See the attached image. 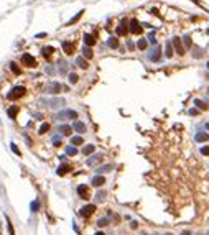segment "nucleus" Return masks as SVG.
Instances as JSON below:
<instances>
[{"label": "nucleus", "instance_id": "nucleus-42", "mask_svg": "<svg viewBox=\"0 0 209 235\" xmlns=\"http://www.w3.org/2000/svg\"><path fill=\"white\" fill-rule=\"evenodd\" d=\"M61 68H59V72H66V64H64V61H59Z\"/></svg>", "mask_w": 209, "mask_h": 235}, {"label": "nucleus", "instance_id": "nucleus-15", "mask_svg": "<svg viewBox=\"0 0 209 235\" xmlns=\"http://www.w3.org/2000/svg\"><path fill=\"white\" fill-rule=\"evenodd\" d=\"M58 132H61L63 135H71L73 128L69 127V125H59V127H58Z\"/></svg>", "mask_w": 209, "mask_h": 235}, {"label": "nucleus", "instance_id": "nucleus-16", "mask_svg": "<svg viewBox=\"0 0 209 235\" xmlns=\"http://www.w3.org/2000/svg\"><path fill=\"white\" fill-rule=\"evenodd\" d=\"M69 169H71V166H69V164H66V163H64V164H61V166H59V168H58V169H56V173H58V174H59V176H64V174H66V173H67V171H69Z\"/></svg>", "mask_w": 209, "mask_h": 235}, {"label": "nucleus", "instance_id": "nucleus-7", "mask_svg": "<svg viewBox=\"0 0 209 235\" xmlns=\"http://www.w3.org/2000/svg\"><path fill=\"white\" fill-rule=\"evenodd\" d=\"M171 45H173V46H175V50H176V53L180 54V56H183V54H184V48L181 46V39L178 38V36H175V38L171 39Z\"/></svg>", "mask_w": 209, "mask_h": 235}, {"label": "nucleus", "instance_id": "nucleus-33", "mask_svg": "<svg viewBox=\"0 0 209 235\" xmlns=\"http://www.w3.org/2000/svg\"><path fill=\"white\" fill-rule=\"evenodd\" d=\"M67 79H69V82H71V84H76V82H78V74L71 72V74L67 76Z\"/></svg>", "mask_w": 209, "mask_h": 235}, {"label": "nucleus", "instance_id": "nucleus-28", "mask_svg": "<svg viewBox=\"0 0 209 235\" xmlns=\"http://www.w3.org/2000/svg\"><path fill=\"white\" fill-rule=\"evenodd\" d=\"M10 69H12V72H13V74H17V76L21 72V71H20V68H18V64H17V63H10Z\"/></svg>", "mask_w": 209, "mask_h": 235}, {"label": "nucleus", "instance_id": "nucleus-37", "mask_svg": "<svg viewBox=\"0 0 209 235\" xmlns=\"http://www.w3.org/2000/svg\"><path fill=\"white\" fill-rule=\"evenodd\" d=\"M97 225H99V227H106V225H107V219L106 217L99 219V220H97Z\"/></svg>", "mask_w": 209, "mask_h": 235}, {"label": "nucleus", "instance_id": "nucleus-22", "mask_svg": "<svg viewBox=\"0 0 209 235\" xmlns=\"http://www.w3.org/2000/svg\"><path fill=\"white\" fill-rule=\"evenodd\" d=\"M208 140H209L208 133H202V132L196 133V142H208Z\"/></svg>", "mask_w": 209, "mask_h": 235}, {"label": "nucleus", "instance_id": "nucleus-40", "mask_svg": "<svg viewBox=\"0 0 209 235\" xmlns=\"http://www.w3.org/2000/svg\"><path fill=\"white\" fill-rule=\"evenodd\" d=\"M10 146H12V151H13V153H15V155H20V150H18V148H17V145H15V143H12V145H10Z\"/></svg>", "mask_w": 209, "mask_h": 235}, {"label": "nucleus", "instance_id": "nucleus-32", "mask_svg": "<svg viewBox=\"0 0 209 235\" xmlns=\"http://www.w3.org/2000/svg\"><path fill=\"white\" fill-rule=\"evenodd\" d=\"M171 56H173V45L168 43L166 45V58H171Z\"/></svg>", "mask_w": 209, "mask_h": 235}, {"label": "nucleus", "instance_id": "nucleus-5", "mask_svg": "<svg viewBox=\"0 0 209 235\" xmlns=\"http://www.w3.org/2000/svg\"><path fill=\"white\" fill-rule=\"evenodd\" d=\"M58 118L59 120H67V118H78V114L74 110H61L58 114Z\"/></svg>", "mask_w": 209, "mask_h": 235}, {"label": "nucleus", "instance_id": "nucleus-41", "mask_svg": "<svg viewBox=\"0 0 209 235\" xmlns=\"http://www.w3.org/2000/svg\"><path fill=\"white\" fill-rule=\"evenodd\" d=\"M184 45H186V48L191 46V38L189 36H184Z\"/></svg>", "mask_w": 209, "mask_h": 235}, {"label": "nucleus", "instance_id": "nucleus-21", "mask_svg": "<svg viewBox=\"0 0 209 235\" xmlns=\"http://www.w3.org/2000/svg\"><path fill=\"white\" fill-rule=\"evenodd\" d=\"M84 43H86V46H92L96 43V39H94L92 35H84Z\"/></svg>", "mask_w": 209, "mask_h": 235}, {"label": "nucleus", "instance_id": "nucleus-53", "mask_svg": "<svg viewBox=\"0 0 209 235\" xmlns=\"http://www.w3.org/2000/svg\"><path fill=\"white\" fill-rule=\"evenodd\" d=\"M208 127H209V125H208Z\"/></svg>", "mask_w": 209, "mask_h": 235}, {"label": "nucleus", "instance_id": "nucleus-34", "mask_svg": "<svg viewBox=\"0 0 209 235\" xmlns=\"http://www.w3.org/2000/svg\"><path fill=\"white\" fill-rule=\"evenodd\" d=\"M38 209H40V201H38V199H35V201L32 202V210H33V212H36Z\"/></svg>", "mask_w": 209, "mask_h": 235}, {"label": "nucleus", "instance_id": "nucleus-50", "mask_svg": "<svg viewBox=\"0 0 209 235\" xmlns=\"http://www.w3.org/2000/svg\"><path fill=\"white\" fill-rule=\"evenodd\" d=\"M94 235H104V234H102V232H97V234H94Z\"/></svg>", "mask_w": 209, "mask_h": 235}, {"label": "nucleus", "instance_id": "nucleus-51", "mask_svg": "<svg viewBox=\"0 0 209 235\" xmlns=\"http://www.w3.org/2000/svg\"><path fill=\"white\" fill-rule=\"evenodd\" d=\"M208 69H209V61H208Z\"/></svg>", "mask_w": 209, "mask_h": 235}, {"label": "nucleus", "instance_id": "nucleus-8", "mask_svg": "<svg viewBox=\"0 0 209 235\" xmlns=\"http://www.w3.org/2000/svg\"><path fill=\"white\" fill-rule=\"evenodd\" d=\"M63 50H64V53H66L67 56H71L73 51H74V43H71V41H63Z\"/></svg>", "mask_w": 209, "mask_h": 235}, {"label": "nucleus", "instance_id": "nucleus-6", "mask_svg": "<svg viewBox=\"0 0 209 235\" xmlns=\"http://www.w3.org/2000/svg\"><path fill=\"white\" fill-rule=\"evenodd\" d=\"M61 89H63V85L59 82H50L46 85V92H50V94H58Z\"/></svg>", "mask_w": 209, "mask_h": 235}, {"label": "nucleus", "instance_id": "nucleus-2", "mask_svg": "<svg viewBox=\"0 0 209 235\" xmlns=\"http://www.w3.org/2000/svg\"><path fill=\"white\" fill-rule=\"evenodd\" d=\"M21 64H23V66H28V68H35L36 66V59L32 56V54L25 53L23 56H21Z\"/></svg>", "mask_w": 209, "mask_h": 235}, {"label": "nucleus", "instance_id": "nucleus-24", "mask_svg": "<svg viewBox=\"0 0 209 235\" xmlns=\"http://www.w3.org/2000/svg\"><path fill=\"white\" fill-rule=\"evenodd\" d=\"M17 114H18V107H10V109L7 110V115L10 118H15V117H17Z\"/></svg>", "mask_w": 209, "mask_h": 235}, {"label": "nucleus", "instance_id": "nucleus-30", "mask_svg": "<svg viewBox=\"0 0 209 235\" xmlns=\"http://www.w3.org/2000/svg\"><path fill=\"white\" fill-rule=\"evenodd\" d=\"M71 145H82V136H73Z\"/></svg>", "mask_w": 209, "mask_h": 235}, {"label": "nucleus", "instance_id": "nucleus-26", "mask_svg": "<svg viewBox=\"0 0 209 235\" xmlns=\"http://www.w3.org/2000/svg\"><path fill=\"white\" fill-rule=\"evenodd\" d=\"M194 104L198 105V109H201V110H208V104H206V102H202V100L196 99V100H194Z\"/></svg>", "mask_w": 209, "mask_h": 235}, {"label": "nucleus", "instance_id": "nucleus-35", "mask_svg": "<svg viewBox=\"0 0 209 235\" xmlns=\"http://www.w3.org/2000/svg\"><path fill=\"white\" fill-rule=\"evenodd\" d=\"M82 13H84V12H79V13H76V17H74V18H71V20H69V25H73V23H76V21H78L79 18L82 17Z\"/></svg>", "mask_w": 209, "mask_h": 235}, {"label": "nucleus", "instance_id": "nucleus-17", "mask_svg": "<svg viewBox=\"0 0 209 235\" xmlns=\"http://www.w3.org/2000/svg\"><path fill=\"white\" fill-rule=\"evenodd\" d=\"M114 168V164H104V166H99L96 169V173L97 174H100V173H107V171H110Z\"/></svg>", "mask_w": 209, "mask_h": 235}, {"label": "nucleus", "instance_id": "nucleus-27", "mask_svg": "<svg viewBox=\"0 0 209 235\" xmlns=\"http://www.w3.org/2000/svg\"><path fill=\"white\" fill-rule=\"evenodd\" d=\"M94 150H96V146H94V145H87V146H84L82 153H84V155H91V153H94Z\"/></svg>", "mask_w": 209, "mask_h": 235}, {"label": "nucleus", "instance_id": "nucleus-20", "mask_svg": "<svg viewBox=\"0 0 209 235\" xmlns=\"http://www.w3.org/2000/svg\"><path fill=\"white\" fill-rule=\"evenodd\" d=\"M82 56L87 58V59H91V58L94 56V53H92V50L89 46H84V48H82Z\"/></svg>", "mask_w": 209, "mask_h": 235}, {"label": "nucleus", "instance_id": "nucleus-49", "mask_svg": "<svg viewBox=\"0 0 209 235\" xmlns=\"http://www.w3.org/2000/svg\"><path fill=\"white\" fill-rule=\"evenodd\" d=\"M181 235H191V232H189V230H184V232H183V234H181Z\"/></svg>", "mask_w": 209, "mask_h": 235}, {"label": "nucleus", "instance_id": "nucleus-14", "mask_svg": "<svg viewBox=\"0 0 209 235\" xmlns=\"http://www.w3.org/2000/svg\"><path fill=\"white\" fill-rule=\"evenodd\" d=\"M100 160H102V155H94L92 158L87 160V166H94L96 163H100Z\"/></svg>", "mask_w": 209, "mask_h": 235}, {"label": "nucleus", "instance_id": "nucleus-47", "mask_svg": "<svg viewBox=\"0 0 209 235\" xmlns=\"http://www.w3.org/2000/svg\"><path fill=\"white\" fill-rule=\"evenodd\" d=\"M43 36H46V33H38V35H36V38H43Z\"/></svg>", "mask_w": 209, "mask_h": 235}, {"label": "nucleus", "instance_id": "nucleus-10", "mask_svg": "<svg viewBox=\"0 0 209 235\" xmlns=\"http://www.w3.org/2000/svg\"><path fill=\"white\" fill-rule=\"evenodd\" d=\"M73 128L79 133H84L86 132V123H82V122H79V120H74L73 122Z\"/></svg>", "mask_w": 209, "mask_h": 235}, {"label": "nucleus", "instance_id": "nucleus-1", "mask_svg": "<svg viewBox=\"0 0 209 235\" xmlns=\"http://www.w3.org/2000/svg\"><path fill=\"white\" fill-rule=\"evenodd\" d=\"M25 92H26V89L23 85H15L13 89L7 94V99L8 100H17V99H20L21 96H25Z\"/></svg>", "mask_w": 209, "mask_h": 235}, {"label": "nucleus", "instance_id": "nucleus-38", "mask_svg": "<svg viewBox=\"0 0 209 235\" xmlns=\"http://www.w3.org/2000/svg\"><path fill=\"white\" fill-rule=\"evenodd\" d=\"M7 227H8V232H10V235H15V232H13V227H12V224H10V219L7 217Z\"/></svg>", "mask_w": 209, "mask_h": 235}, {"label": "nucleus", "instance_id": "nucleus-18", "mask_svg": "<svg viewBox=\"0 0 209 235\" xmlns=\"http://www.w3.org/2000/svg\"><path fill=\"white\" fill-rule=\"evenodd\" d=\"M76 64H78L79 68H82V69H86V68H87V61L84 59V56H79V58H76Z\"/></svg>", "mask_w": 209, "mask_h": 235}, {"label": "nucleus", "instance_id": "nucleus-25", "mask_svg": "<svg viewBox=\"0 0 209 235\" xmlns=\"http://www.w3.org/2000/svg\"><path fill=\"white\" fill-rule=\"evenodd\" d=\"M148 58H150L152 61H158V59H160V48L156 46L155 50H153V54H150Z\"/></svg>", "mask_w": 209, "mask_h": 235}, {"label": "nucleus", "instance_id": "nucleus-45", "mask_svg": "<svg viewBox=\"0 0 209 235\" xmlns=\"http://www.w3.org/2000/svg\"><path fill=\"white\" fill-rule=\"evenodd\" d=\"M194 58H201V51H199V48H196V53H194Z\"/></svg>", "mask_w": 209, "mask_h": 235}, {"label": "nucleus", "instance_id": "nucleus-43", "mask_svg": "<svg viewBox=\"0 0 209 235\" xmlns=\"http://www.w3.org/2000/svg\"><path fill=\"white\" fill-rule=\"evenodd\" d=\"M201 153H202V155H209V146H202V148H201Z\"/></svg>", "mask_w": 209, "mask_h": 235}, {"label": "nucleus", "instance_id": "nucleus-13", "mask_svg": "<svg viewBox=\"0 0 209 235\" xmlns=\"http://www.w3.org/2000/svg\"><path fill=\"white\" fill-rule=\"evenodd\" d=\"M142 31V26L138 25V21L135 20H130V33H140Z\"/></svg>", "mask_w": 209, "mask_h": 235}, {"label": "nucleus", "instance_id": "nucleus-44", "mask_svg": "<svg viewBox=\"0 0 209 235\" xmlns=\"http://www.w3.org/2000/svg\"><path fill=\"white\" fill-rule=\"evenodd\" d=\"M53 143H54V146H61V145H63V143H61V138H59V140H58V138H54V140H53Z\"/></svg>", "mask_w": 209, "mask_h": 235}, {"label": "nucleus", "instance_id": "nucleus-4", "mask_svg": "<svg viewBox=\"0 0 209 235\" xmlns=\"http://www.w3.org/2000/svg\"><path fill=\"white\" fill-rule=\"evenodd\" d=\"M117 35L119 36H124V35H127L128 31H130V28H128V23H127V20H122L120 23H119V26H117Z\"/></svg>", "mask_w": 209, "mask_h": 235}, {"label": "nucleus", "instance_id": "nucleus-23", "mask_svg": "<svg viewBox=\"0 0 209 235\" xmlns=\"http://www.w3.org/2000/svg\"><path fill=\"white\" fill-rule=\"evenodd\" d=\"M53 51H54L53 46H46V48H43V50H41V53H43V56H45V58H50L51 54H53Z\"/></svg>", "mask_w": 209, "mask_h": 235}, {"label": "nucleus", "instance_id": "nucleus-3", "mask_svg": "<svg viewBox=\"0 0 209 235\" xmlns=\"http://www.w3.org/2000/svg\"><path fill=\"white\" fill-rule=\"evenodd\" d=\"M94 210H96V206H94V204H87V206H84L81 210H79V215H81V217H89V215L94 214Z\"/></svg>", "mask_w": 209, "mask_h": 235}, {"label": "nucleus", "instance_id": "nucleus-19", "mask_svg": "<svg viewBox=\"0 0 209 235\" xmlns=\"http://www.w3.org/2000/svg\"><path fill=\"white\" fill-rule=\"evenodd\" d=\"M107 45H109L110 48H114V50H115V48H119V39L115 38V36H110L109 41H107Z\"/></svg>", "mask_w": 209, "mask_h": 235}, {"label": "nucleus", "instance_id": "nucleus-11", "mask_svg": "<svg viewBox=\"0 0 209 235\" xmlns=\"http://www.w3.org/2000/svg\"><path fill=\"white\" fill-rule=\"evenodd\" d=\"M104 182H106V179H104V176H94V178H92V181H91V184L92 186H96V188H100V186L104 184Z\"/></svg>", "mask_w": 209, "mask_h": 235}, {"label": "nucleus", "instance_id": "nucleus-52", "mask_svg": "<svg viewBox=\"0 0 209 235\" xmlns=\"http://www.w3.org/2000/svg\"><path fill=\"white\" fill-rule=\"evenodd\" d=\"M165 235H171V234H165Z\"/></svg>", "mask_w": 209, "mask_h": 235}, {"label": "nucleus", "instance_id": "nucleus-46", "mask_svg": "<svg viewBox=\"0 0 209 235\" xmlns=\"http://www.w3.org/2000/svg\"><path fill=\"white\" fill-rule=\"evenodd\" d=\"M189 114H191V115H196V114H198V110H196V109H191V110H189Z\"/></svg>", "mask_w": 209, "mask_h": 235}, {"label": "nucleus", "instance_id": "nucleus-36", "mask_svg": "<svg viewBox=\"0 0 209 235\" xmlns=\"http://www.w3.org/2000/svg\"><path fill=\"white\" fill-rule=\"evenodd\" d=\"M50 130V123H43L41 127H40V133H46Z\"/></svg>", "mask_w": 209, "mask_h": 235}, {"label": "nucleus", "instance_id": "nucleus-39", "mask_svg": "<svg viewBox=\"0 0 209 235\" xmlns=\"http://www.w3.org/2000/svg\"><path fill=\"white\" fill-rule=\"evenodd\" d=\"M104 196H106V192H104V191H99V192L96 194V199H97V201H102Z\"/></svg>", "mask_w": 209, "mask_h": 235}, {"label": "nucleus", "instance_id": "nucleus-48", "mask_svg": "<svg viewBox=\"0 0 209 235\" xmlns=\"http://www.w3.org/2000/svg\"><path fill=\"white\" fill-rule=\"evenodd\" d=\"M73 228H74V232H78V234H79V228H78V225H76V224H73Z\"/></svg>", "mask_w": 209, "mask_h": 235}, {"label": "nucleus", "instance_id": "nucleus-9", "mask_svg": "<svg viewBox=\"0 0 209 235\" xmlns=\"http://www.w3.org/2000/svg\"><path fill=\"white\" fill-rule=\"evenodd\" d=\"M46 104H48V105H50L51 109H58V107L64 105V100H63V99H58V97H56V99H51V100H48Z\"/></svg>", "mask_w": 209, "mask_h": 235}, {"label": "nucleus", "instance_id": "nucleus-29", "mask_svg": "<svg viewBox=\"0 0 209 235\" xmlns=\"http://www.w3.org/2000/svg\"><path fill=\"white\" fill-rule=\"evenodd\" d=\"M76 153H78V150H76L74 145H73V146H67V148H66V155H71V156H74Z\"/></svg>", "mask_w": 209, "mask_h": 235}, {"label": "nucleus", "instance_id": "nucleus-12", "mask_svg": "<svg viewBox=\"0 0 209 235\" xmlns=\"http://www.w3.org/2000/svg\"><path fill=\"white\" fill-rule=\"evenodd\" d=\"M78 194L82 197V199H87V196H89V189L86 188V184L78 186Z\"/></svg>", "mask_w": 209, "mask_h": 235}, {"label": "nucleus", "instance_id": "nucleus-31", "mask_svg": "<svg viewBox=\"0 0 209 235\" xmlns=\"http://www.w3.org/2000/svg\"><path fill=\"white\" fill-rule=\"evenodd\" d=\"M137 46H138V50H147V39H138Z\"/></svg>", "mask_w": 209, "mask_h": 235}]
</instances>
